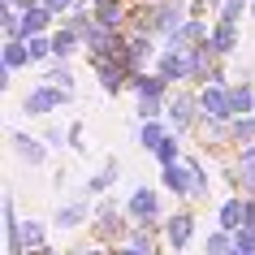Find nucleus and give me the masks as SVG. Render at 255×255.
<instances>
[{
	"label": "nucleus",
	"mask_w": 255,
	"mask_h": 255,
	"mask_svg": "<svg viewBox=\"0 0 255 255\" xmlns=\"http://www.w3.org/2000/svg\"><path fill=\"white\" fill-rule=\"evenodd\" d=\"M65 100H69V91H61V87H39V91H30L26 100H22V113H30V117H43V113L61 108Z\"/></svg>",
	"instance_id": "nucleus-1"
},
{
	"label": "nucleus",
	"mask_w": 255,
	"mask_h": 255,
	"mask_svg": "<svg viewBox=\"0 0 255 255\" xmlns=\"http://www.w3.org/2000/svg\"><path fill=\"white\" fill-rule=\"evenodd\" d=\"M164 87L169 82L160 74H130V91L134 95H151V100H164Z\"/></svg>",
	"instance_id": "nucleus-7"
},
{
	"label": "nucleus",
	"mask_w": 255,
	"mask_h": 255,
	"mask_svg": "<svg viewBox=\"0 0 255 255\" xmlns=\"http://www.w3.org/2000/svg\"><path fill=\"white\" fill-rule=\"evenodd\" d=\"M39 4L48 9V13H65V9L74 13V9H78V0H39Z\"/></svg>",
	"instance_id": "nucleus-27"
},
{
	"label": "nucleus",
	"mask_w": 255,
	"mask_h": 255,
	"mask_svg": "<svg viewBox=\"0 0 255 255\" xmlns=\"http://www.w3.org/2000/svg\"><path fill=\"white\" fill-rule=\"evenodd\" d=\"M234 251H238V255H255V229L242 225L238 234H234Z\"/></svg>",
	"instance_id": "nucleus-21"
},
{
	"label": "nucleus",
	"mask_w": 255,
	"mask_h": 255,
	"mask_svg": "<svg viewBox=\"0 0 255 255\" xmlns=\"http://www.w3.org/2000/svg\"><path fill=\"white\" fill-rule=\"evenodd\" d=\"M177 151H182V147H177V134H169V138L160 143V147H156V160H160L164 169H169V164H177Z\"/></svg>",
	"instance_id": "nucleus-19"
},
{
	"label": "nucleus",
	"mask_w": 255,
	"mask_h": 255,
	"mask_svg": "<svg viewBox=\"0 0 255 255\" xmlns=\"http://www.w3.org/2000/svg\"><path fill=\"white\" fill-rule=\"evenodd\" d=\"M164 143V126L160 121H147V126H143V130H138V147H147V151H156Z\"/></svg>",
	"instance_id": "nucleus-14"
},
{
	"label": "nucleus",
	"mask_w": 255,
	"mask_h": 255,
	"mask_svg": "<svg viewBox=\"0 0 255 255\" xmlns=\"http://www.w3.org/2000/svg\"><path fill=\"white\" fill-rule=\"evenodd\" d=\"M48 78H52V82H56V87H61V91H74V74H69V69H65V65H56V69H52V74H48Z\"/></svg>",
	"instance_id": "nucleus-25"
},
{
	"label": "nucleus",
	"mask_w": 255,
	"mask_h": 255,
	"mask_svg": "<svg viewBox=\"0 0 255 255\" xmlns=\"http://www.w3.org/2000/svg\"><path fill=\"white\" fill-rule=\"evenodd\" d=\"M160 177H164V186L173 190V195H190V164H169Z\"/></svg>",
	"instance_id": "nucleus-9"
},
{
	"label": "nucleus",
	"mask_w": 255,
	"mask_h": 255,
	"mask_svg": "<svg viewBox=\"0 0 255 255\" xmlns=\"http://www.w3.org/2000/svg\"><path fill=\"white\" fill-rule=\"evenodd\" d=\"M199 113L203 117H229V91L221 82H212V87L199 91Z\"/></svg>",
	"instance_id": "nucleus-3"
},
{
	"label": "nucleus",
	"mask_w": 255,
	"mask_h": 255,
	"mask_svg": "<svg viewBox=\"0 0 255 255\" xmlns=\"http://www.w3.org/2000/svg\"><path fill=\"white\" fill-rule=\"evenodd\" d=\"M26 48H30V61L52 56V39H43V35H26Z\"/></svg>",
	"instance_id": "nucleus-20"
},
{
	"label": "nucleus",
	"mask_w": 255,
	"mask_h": 255,
	"mask_svg": "<svg viewBox=\"0 0 255 255\" xmlns=\"http://www.w3.org/2000/svg\"><path fill=\"white\" fill-rule=\"evenodd\" d=\"M247 229H255V199H247Z\"/></svg>",
	"instance_id": "nucleus-29"
},
{
	"label": "nucleus",
	"mask_w": 255,
	"mask_h": 255,
	"mask_svg": "<svg viewBox=\"0 0 255 255\" xmlns=\"http://www.w3.org/2000/svg\"><path fill=\"white\" fill-rule=\"evenodd\" d=\"M169 108H173V126L182 130V126H190V121H195V108H199V100H190V95H177Z\"/></svg>",
	"instance_id": "nucleus-13"
},
{
	"label": "nucleus",
	"mask_w": 255,
	"mask_h": 255,
	"mask_svg": "<svg viewBox=\"0 0 255 255\" xmlns=\"http://www.w3.org/2000/svg\"><path fill=\"white\" fill-rule=\"evenodd\" d=\"M126 212H130V221H138V225H156L160 203H156V195H151L147 186H138L134 195H130V203H126Z\"/></svg>",
	"instance_id": "nucleus-2"
},
{
	"label": "nucleus",
	"mask_w": 255,
	"mask_h": 255,
	"mask_svg": "<svg viewBox=\"0 0 255 255\" xmlns=\"http://www.w3.org/2000/svg\"><path fill=\"white\" fill-rule=\"evenodd\" d=\"M242 13V0H221V22H238Z\"/></svg>",
	"instance_id": "nucleus-26"
},
{
	"label": "nucleus",
	"mask_w": 255,
	"mask_h": 255,
	"mask_svg": "<svg viewBox=\"0 0 255 255\" xmlns=\"http://www.w3.org/2000/svg\"><path fill=\"white\" fill-rule=\"evenodd\" d=\"M82 216H87V203H82V199H69V203L56 208V225H61V229H74V225H82Z\"/></svg>",
	"instance_id": "nucleus-11"
},
{
	"label": "nucleus",
	"mask_w": 255,
	"mask_h": 255,
	"mask_svg": "<svg viewBox=\"0 0 255 255\" xmlns=\"http://www.w3.org/2000/svg\"><path fill=\"white\" fill-rule=\"evenodd\" d=\"M229 117H255V91L242 82V87H229Z\"/></svg>",
	"instance_id": "nucleus-6"
},
{
	"label": "nucleus",
	"mask_w": 255,
	"mask_h": 255,
	"mask_svg": "<svg viewBox=\"0 0 255 255\" xmlns=\"http://www.w3.org/2000/svg\"><path fill=\"white\" fill-rule=\"evenodd\" d=\"M138 117H147V121H156L160 117V108H164V100H151V95H138Z\"/></svg>",
	"instance_id": "nucleus-22"
},
{
	"label": "nucleus",
	"mask_w": 255,
	"mask_h": 255,
	"mask_svg": "<svg viewBox=\"0 0 255 255\" xmlns=\"http://www.w3.org/2000/svg\"><path fill=\"white\" fill-rule=\"evenodd\" d=\"M74 52H78V35H74V30L52 35V56H74Z\"/></svg>",
	"instance_id": "nucleus-16"
},
{
	"label": "nucleus",
	"mask_w": 255,
	"mask_h": 255,
	"mask_svg": "<svg viewBox=\"0 0 255 255\" xmlns=\"http://www.w3.org/2000/svg\"><path fill=\"white\" fill-rule=\"evenodd\" d=\"M190 234H195V212H173V216H169L164 238H169V247H173V251H182V247H186Z\"/></svg>",
	"instance_id": "nucleus-4"
},
{
	"label": "nucleus",
	"mask_w": 255,
	"mask_h": 255,
	"mask_svg": "<svg viewBox=\"0 0 255 255\" xmlns=\"http://www.w3.org/2000/svg\"><path fill=\"white\" fill-rule=\"evenodd\" d=\"M229 134H234V143H242V147H251V138H255V117H238Z\"/></svg>",
	"instance_id": "nucleus-17"
},
{
	"label": "nucleus",
	"mask_w": 255,
	"mask_h": 255,
	"mask_svg": "<svg viewBox=\"0 0 255 255\" xmlns=\"http://www.w3.org/2000/svg\"><path fill=\"white\" fill-rule=\"evenodd\" d=\"M160 78H164V82H186V78H190L186 52H173V48H169V52L160 56Z\"/></svg>",
	"instance_id": "nucleus-5"
},
{
	"label": "nucleus",
	"mask_w": 255,
	"mask_h": 255,
	"mask_svg": "<svg viewBox=\"0 0 255 255\" xmlns=\"http://www.w3.org/2000/svg\"><path fill=\"white\" fill-rule=\"evenodd\" d=\"M61 138H69V134L61 130V126H52V130H48V143H52V147H61Z\"/></svg>",
	"instance_id": "nucleus-28"
},
{
	"label": "nucleus",
	"mask_w": 255,
	"mask_h": 255,
	"mask_svg": "<svg viewBox=\"0 0 255 255\" xmlns=\"http://www.w3.org/2000/svg\"><path fill=\"white\" fill-rule=\"evenodd\" d=\"M30 61V48L22 39H4V65H9V74H13V69H22Z\"/></svg>",
	"instance_id": "nucleus-12"
},
{
	"label": "nucleus",
	"mask_w": 255,
	"mask_h": 255,
	"mask_svg": "<svg viewBox=\"0 0 255 255\" xmlns=\"http://www.w3.org/2000/svg\"><path fill=\"white\" fill-rule=\"evenodd\" d=\"M117 182V160H104V169H100V177H91V190H104Z\"/></svg>",
	"instance_id": "nucleus-23"
},
{
	"label": "nucleus",
	"mask_w": 255,
	"mask_h": 255,
	"mask_svg": "<svg viewBox=\"0 0 255 255\" xmlns=\"http://www.w3.org/2000/svg\"><path fill=\"white\" fill-rule=\"evenodd\" d=\"M234 43H238V22H216L208 48H212V52H234Z\"/></svg>",
	"instance_id": "nucleus-8"
},
{
	"label": "nucleus",
	"mask_w": 255,
	"mask_h": 255,
	"mask_svg": "<svg viewBox=\"0 0 255 255\" xmlns=\"http://www.w3.org/2000/svg\"><path fill=\"white\" fill-rule=\"evenodd\" d=\"M251 13H255V0H251Z\"/></svg>",
	"instance_id": "nucleus-30"
},
{
	"label": "nucleus",
	"mask_w": 255,
	"mask_h": 255,
	"mask_svg": "<svg viewBox=\"0 0 255 255\" xmlns=\"http://www.w3.org/2000/svg\"><path fill=\"white\" fill-rule=\"evenodd\" d=\"M95 22L104 30H117L121 26V4H95Z\"/></svg>",
	"instance_id": "nucleus-15"
},
{
	"label": "nucleus",
	"mask_w": 255,
	"mask_h": 255,
	"mask_svg": "<svg viewBox=\"0 0 255 255\" xmlns=\"http://www.w3.org/2000/svg\"><path fill=\"white\" fill-rule=\"evenodd\" d=\"M203 251H208V255H229V251H234V247H229V234H212Z\"/></svg>",
	"instance_id": "nucleus-24"
},
{
	"label": "nucleus",
	"mask_w": 255,
	"mask_h": 255,
	"mask_svg": "<svg viewBox=\"0 0 255 255\" xmlns=\"http://www.w3.org/2000/svg\"><path fill=\"white\" fill-rule=\"evenodd\" d=\"M13 151H17L26 164H43V160H48V151H43L30 134H13Z\"/></svg>",
	"instance_id": "nucleus-10"
},
{
	"label": "nucleus",
	"mask_w": 255,
	"mask_h": 255,
	"mask_svg": "<svg viewBox=\"0 0 255 255\" xmlns=\"http://www.w3.org/2000/svg\"><path fill=\"white\" fill-rule=\"evenodd\" d=\"M22 238H26V251H43V225L39 221H26L22 225Z\"/></svg>",
	"instance_id": "nucleus-18"
}]
</instances>
